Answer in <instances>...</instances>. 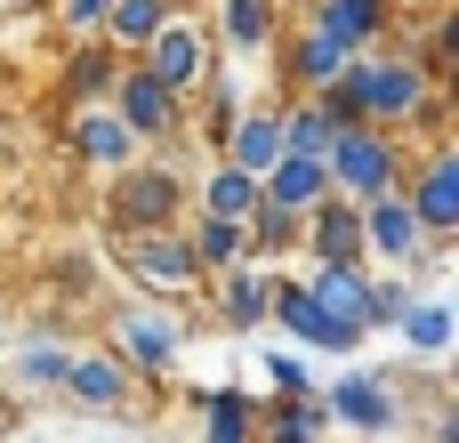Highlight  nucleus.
<instances>
[{
	"mask_svg": "<svg viewBox=\"0 0 459 443\" xmlns=\"http://www.w3.org/2000/svg\"><path fill=\"white\" fill-rule=\"evenodd\" d=\"M331 121H371V129H428L444 113V81L428 73L420 48H363L331 73L323 89Z\"/></svg>",
	"mask_w": 459,
	"mask_h": 443,
	"instance_id": "nucleus-1",
	"label": "nucleus"
},
{
	"mask_svg": "<svg viewBox=\"0 0 459 443\" xmlns=\"http://www.w3.org/2000/svg\"><path fill=\"white\" fill-rule=\"evenodd\" d=\"M105 355H121L137 379H161V371H178L186 363V347H194V331H186V315L169 307V299H121L113 315H105V339H97Z\"/></svg>",
	"mask_w": 459,
	"mask_h": 443,
	"instance_id": "nucleus-2",
	"label": "nucleus"
},
{
	"mask_svg": "<svg viewBox=\"0 0 459 443\" xmlns=\"http://www.w3.org/2000/svg\"><path fill=\"white\" fill-rule=\"evenodd\" d=\"M186 210H194V186L153 153H137L129 169H113L105 178V218H113V234H153V226H186Z\"/></svg>",
	"mask_w": 459,
	"mask_h": 443,
	"instance_id": "nucleus-3",
	"label": "nucleus"
},
{
	"mask_svg": "<svg viewBox=\"0 0 459 443\" xmlns=\"http://www.w3.org/2000/svg\"><path fill=\"white\" fill-rule=\"evenodd\" d=\"M403 129H371V121H339V137H331V153H323V169H331V194H347V202H379V194H395L403 186Z\"/></svg>",
	"mask_w": 459,
	"mask_h": 443,
	"instance_id": "nucleus-4",
	"label": "nucleus"
},
{
	"mask_svg": "<svg viewBox=\"0 0 459 443\" xmlns=\"http://www.w3.org/2000/svg\"><path fill=\"white\" fill-rule=\"evenodd\" d=\"M137 65L169 89V97H194L218 65H226V48H218V32H210V16H186V8H169V24L137 48Z\"/></svg>",
	"mask_w": 459,
	"mask_h": 443,
	"instance_id": "nucleus-5",
	"label": "nucleus"
},
{
	"mask_svg": "<svg viewBox=\"0 0 459 443\" xmlns=\"http://www.w3.org/2000/svg\"><path fill=\"white\" fill-rule=\"evenodd\" d=\"M121 274H129V291L137 299H194L202 291V266H194V250H186V234L178 226H153V234H121Z\"/></svg>",
	"mask_w": 459,
	"mask_h": 443,
	"instance_id": "nucleus-6",
	"label": "nucleus"
},
{
	"mask_svg": "<svg viewBox=\"0 0 459 443\" xmlns=\"http://www.w3.org/2000/svg\"><path fill=\"white\" fill-rule=\"evenodd\" d=\"M266 323L299 347V355H331V363H347V355H363V331H347V323H331L315 299H307V282L299 274H274V299H266Z\"/></svg>",
	"mask_w": 459,
	"mask_h": 443,
	"instance_id": "nucleus-7",
	"label": "nucleus"
},
{
	"mask_svg": "<svg viewBox=\"0 0 459 443\" xmlns=\"http://www.w3.org/2000/svg\"><path fill=\"white\" fill-rule=\"evenodd\" d=\"M323 420L331 428H355V436H395L403 428V395L387 371H331V387H315Z\"/></svg>",
	"mask_w": 459,
	"mask_h": 443,
	"instance_id": "nucleus-8",
	"label": "nucleus"
},
{
	"mask_svg": "<svg viewBox=\"0 0 459 443\" xmlns=\"http://www.w3.org/2000/svg\"><path fill=\"white\" fill-rule=\"evenodd\" d=\"M403 202L420 210L428 242L452 250V242H459V137H452V145H428L420 161H403Z\"/></svg>",
	"mask_w": 459,
	"mask_h": 443,
	"instance_id": "nucleus-9",
	"label": "nucleus"
},
{
	"mask_svg": "<svg viewBox=\"0 0 459 443\" xmlns=\"http://www.w3.org/2000/svg\"><path fill=\"white\" fill-rule=\"evenodd\" d=\"M105 105L129 121V137H137V145H169V137H186V97H169L137 56H121V73H113V89H105Z\"/></svg>",
	"mask_w": 459,
	"mask_h": 443,
	"instance_id": "nucleus-10",
	"label": "nucleus"
},
{
	"mask_svg": "<svg viewBox=\"0 0 459 443\" xmlns=\"http://www.w3.org/2000/svg\"><path fill=\"white\" fill-rule=\"evenodd\" d=\"M363 258H371V266H411V274H428V266L444 258V250L428 242L420 210L403 202V186L379 194V202H363Z\"/></svg>",
	"mask_w": 459,
	"mask_h": 443,
	"instance_id": "nucleus-11",
	"label": "nucleus"
},
{
	"mask_svg": "<svg viewBox=\"0 0 459 443\" xmlns=\"http://www.w3.org/2000/svg\"><path fill=\"white\" fill-rule=\"evenodd\" d=\"M266 56H274V97H323V89H331V73L347 65V48H339L323 24H307V16H299V24H282Z\"/></svg>",
	"mask_w": 459,
	"mask_h": 443,
	"instance_id": "nucleus-12",
	"label": "nucleus"
},
{
	"mask_svg": "<svg viewBox=\"0 0 459 443\" xmlns=\"http://www.w3.org/2000/svg\"><path fill=\"white\" fill-rule=\"evenodd\" d=\"M137 387H145V379H137L121 355H105V347H73V363H65V387H56V395H65L73 412H89V420H121V412L137 404Z\"/></svg>",
	"mask_w": 459,
	"mask_h": 443,
	"instance_id": "nucleus-13",
	"label": "nucleus"
},
{
	"mask_svg": "<svg viewBox=\"0 0 459 443\" xmlns=\"http://www.w3.org/2000/svg\"><path fill=\"white\" fill-rule=\"evenodd\" d=\"M194 299H210V315H218L234 339H258V331H266V299H274V266L242 258V266H226V274H202Z\"/></svg>",
	"mask_w": 459,
	"mask_h": 443,
	"instance_id": "nucleus-14",
	"label": "nucleus"
},
{
	"mask_svg": "<svg viewBox=\"0 0 459 443\" xmlns=\"http://www.w3.org/2000/svg\"><path fill=\"white\" fill-rule=\"evenodd\" d=\"M299 258H323V266H371V258H363V202L323 194V202L299 218Z\"/></svg>",
	"mask_w": 459,
	"mask_h": 443,
	"instance_id": "nucleus-15",
	"label": "nucleus"
},
{
	"mask_svg": "<svg viewBox=\"0 0 459 443\" xmlns=\"http://www.w3.org/2000/svg\"><path fill=\"white\" fill-rule=\"evenodd\" d=\"M65 363H73V339H56V331L8 339L0 347V395H56L65 387Z\"/></svg>",
	"mask_w": 459,
	"mask_h": 443,
	"instance_id": "nucleus-16",
	"label": "nucleus"
},
{
	"mask_svg": "<svg viewBox=\"0 0 459 443\" xmlns=\"http://www.w3.org/2000/svg\"><path fill=\"white\" fill-rule=\"evenodd\" d=\"M307 24H323L347 56L395 40V0H307Z\"/></svg>",
	"mask_w": 459,
	"mask_h": 443,
	"instance_id": "nucleus-17",
	"label": "nucleus"
},
{
	"mask_svg": "<svg viewBox=\"0 0 459 443\" xmlns=\"http://www.w3.org/2000/svg\"><path fill=\"white\" fill-rule=\"evenodd\" d=\"M73 153H81V169L113 178V169H129L145 145L129 137V121H121L113 105H73Z\"/></svg>",
	"mask_w": 459,
	"mask_h": 443,
	"instance_id": "nucleus-18",
	"label": "nucleus"
},
{
	"mask_svg": "<svg viewBox=\"0 0 459 443\" xmlns=\"http://www.w3.org/2000/svg\"><path fill=\"white\" fill-rule=\"evenodd\" d=\"M218 161L266 178V169L282 161V97H274V105H242V113L226 121V137H218Z\"/></svg>",
	"mask_w": 459,
	"mask_h": 443,
	"instance_id": "nucleus-19",
	"label": "nucleus"
},
{
	"mask_svg": "<svg viewBox=\"0 0 459 443\" xmlns=\"http://www.w3.org/2000/svg\"><path fill=\"white\" fill-rule=\"evenodd\" d=\"M307 299L331 315V323H347V331H363L371 339V266H323V258H307Z\"/></svg>",
	"mask_w": 459,
	"mask_h": 443,
	"instance_id": "nucleus-20",
	"label": "nucleus"
},
{
	"mask_svg": "<svg viewBox=\"0 0 459 443\" xmlns=\"http://www.w3.org/2000/svg\"><path fill=\"white\" fill-rule=\"evenodd\" d=\"M194 443H258V395L242 379H218L194 395Z\"/></svg>",
	"mask_w": 459,
	"mask_h": 443,
	"instance_id": "nucleus-21",
	"label": "nucleus"
},
{
	"mask_svg": "<svg viewBox=\"0 0 459 443\" xmlns=\"http://www.w3.org/2000/svg\"><path fill=\"white\" fill-rule=\"evenodd\" d=\"M210 32H218L226 56H266L274 32H282V8L274 0H218L210 8Z\"/></svg>",
	"mask_w": 459,
	"mask_h": 443,
	"instance_id": "nucleus-22",
	"label": "nucleus"
},
{
	"mask_svg": "<svg viewBox=\"0 0 459 443\" xmlns=\"http://www.w3.org/2000/svg\"><path fill=\"white\" fill-rule=\"evenodd\" d=\"M395 339H403V355H420V363H444L459 347V307H444V299H411L403 315H395Z\"/></svg>",
	"mask_w": 459,
	"mask_h": 443,
	"instance_id": "nucleus-23",
	"label": "nucleus"
},
{
	"mask_svg": "<svg viewBox=\"0 0 459 443\" xmlns=\"http://www.w3.org/2000/svg\"><path fill=\"white\" fill-rule=\"evenodd\" d=\"M323 194H331V169H323L315 153H282V161L258 178V202H274V210H290V218H307Z\"/></svg>",
	"mask_w": 459,
	"mask_h": 443,
	"instance_id": "nucleus-24",
	"label": "nucleus"
},
{
	"mask_svg": "<svg viewBox=\"0 0 459 443\" xmlns=\"http://www.w3.org/2000/svg\"><path fill=\"white\" fill-rule=\"evenodd\" d=\"M258 443H331L315 395H258Z\"/></svg>",
	"mask_w": 459,
	"mask_h": 443,
	"instance_id": "nucleus-25",
	"label": "nucleus"
},
{
	"mask_svg": "<svg viewBox=\"0 0 459 443\" xmlns=\"http://www.w3.org/2000/svg\"><path fill=\"white\" fill-rule=\"evenodd\" d=\"M194 210H202V218H234V226H242V218L258 210V178H250V169H234V161H210V169H202V186H194Z\"/></svg>",
	"mask_w": 459,
	"mask_h": 443,
	"instance_id": "nucleus-26",
	"label": "nucleus"
},
{
	"mask_svg": "<svg viewBox=\"0 0 459 443\" xmlns=\"http://www.w3.org/2000/svg\"><path fill=\"white\" fill-rule=\"evenodd\" d=\"M178 234H186V250H194V266H202V274H226V266H242V258H250V242H242V226H234V218H202V210H186V226H178Z\"/></svg>",
	"mask_w": 459,
	"mask_h": 443,
	"instance_id": "nucleus-27",
	"label": "nucleus"
},
{
	"mask_svg": "<svg viewBox=\"0 0 459 443\" xmlns=\"http://www.w3.org/2000/svg\"><path fill=\"white\" fill-rule=\"evenodd\" d=\"M113 73H121V48H105V40L89 32V40H73V56H65V97H73V105H105Z\"/></svg>",
	"mask_w": 459,
	"mask_h": 443,
	"instance_id": "nucleus-28",
	"label": "nucleus"
},
{
	"mask_svg": "<svg viewBox=\"0 0 459 443\" xmlns=\"http://www.w3.org/2000/svg\"><path fill=\"white\" fill-rule=\"evenodd\" d=\"M161 24H169V0H105L97 40H105V48H121V56H137V48H145Z\"/></svg>",
	"mask_w": 459,
	"mask_h": 443,
	"instance_id": "nucleus-29",
	"label": "nucleus"
},
{
	"mask_svg": "<svg viewBox=\"0 0 459 443\" xmlns=\"http://www.w3.org/2000/svg\"><path fill=\"white\" fill-rule=\"evenodd\" d=\"M331 137H339V121H331V105L323 97H282V153H331Z\"/></svg>",
	"mask_w": 459,
	"mask_h": 443,
	"instance_id": "nucleus-30",
	"label": "nucleus"
},
{
	"mask_svg": "<svg viewBox=\"0 0 459 443\" xmlns=\"http://www.w3.org/2000/svg\"><path fill=\"white\" fill-rule=\"evenodd\" d=\"M242 242H250V258H258V266L299 258V218H290V210H274V202H258V210L242 218Z\"/></svg>",
	"mask_w": 459,
	"mask_h": 443,
	"instance_id": "nucleus-31",
	"label": "nucleus"
},
{
	"mask_svg": "<svg viewBox=\"0 0 459 443\" xmlns=\"http://www.w3.org/2000/svg\"><path fill=\"white\" fill-rule=\"evenodd\" d=\"M258 379H266V395H315V371H307L299 347H266L258 355Z\"/></svg>",
	"mask_w": 459,
	"mask_h": 443,
	"instance_id": "nucleus-32",
	"label": "nucleus"
},
{
	"mask_svg": "<svg viewBox=\"0 0 459 443\" xmlns=\"http://www.w3.org/2000/svg\"><path fill=\"white\" fill-rule=\"evenodd\" d=\"M56 24H65L73 40H89V32L105 24V0H56Z\"/></svg>",
	"mask_w": 459,
	"mask_h": 443,
	"instance_id": "nucleus-33",
	"label": "nucleus"
},
{
	"mask_svg": "<svg viewBox=\"0 0 459 443\" xmlns=\"http://www.w3.org/2000/svg\"><path fill=\"white\" fill-rule=\"evenodd\" d=\"M428 443H459V395H444V404L428 412Z\"/></svg>",
	"mask_w": 459,
	"mask_h": 443,
	"instance_id": "nucleus-34",
	"label": "nucleus"
},
{
	"mask_svg": "<svg viewBox=\"0 0 459 443\" xmlns=\"http://www.w3.org/2000/svg\"><path fill=\"white\" fill-rule=\"evenodd\" d=\"M8 428H16V395H0V436H8Z\"/></svg>",
	"mask_w": 459,
	"mask_h": 443,
	"instance_id": "nucleus-35",
	"label": "nucleus"
},
{
	"mask_svg": "<svg viewBox=\"0 0 459 443\" xmlns=\"http://www.w3.org/2000/svg\"><path fill=\"white\" fill-rule=\"evenodd\" d=\"M0 161H8V121H0Z\"/></svg>",
	"mask_w": 459,
	"mask_h": 443,
	"instance_id": "nucleus-36",
	"label": "nucleus"
},
{
	"mask_svg": "<svg viewBox=\"0 0 459 443\" xmlns=\"http://www.w3.org/2000/svg\"><path fill=\"white\" fill-rule=\"evenodd\" d=\"M169 8H194V0H169Z\"/></svg>",
	"mask_w": 459,
	"mask_h": 443,
	"instance_id": "nucleus-37",
	"label": "nucleus"
},
{
	"mask_svg": "<svg viewBox=\"0 0 459 443\" xmlns=\"http://www.w3.org/2000/svg\"><path fill=\"white\" fill-rule=\"evenodd\" d=\"M0 347H8V339H0Z\"/></svg>",
	"mask_w": 459,
	"mask_h": 443,
	"instance_id": "nucleus-38",
	"label": "nucleus"
},
{
	"mask_svg": "<svg viewBox=\"0 0 459 443\" xmlns=\"http://www.w3.org/2000/svg\"><path fill=\"white\" fill-rule=\"evenodd\" d=\"M0 443H8V436H0Z\"/></svg>",
	"mask_w": 459,
	"mask_h": 443,
	"instance_id": "nucleus-39",
	"label": "nucleus"
}]
</instances>
